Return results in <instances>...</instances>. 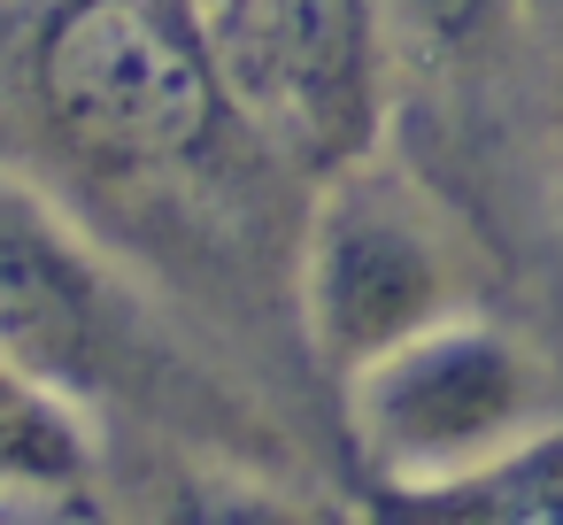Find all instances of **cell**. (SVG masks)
Returning <instances> with one entry per match:
<instances>
[{"label": "cell", "mask_w": 563, "mask_h": 525, "mask_svg": "<svg viewBox=\"0 0 563 525\" xmlns=\"http://www.w3.org/2000/svg\"><path fill=\"white\" fill-rule=\"evenodd\" d=\"M548 17H555V32H563V0H548Z\"/></svg>", "instance_id": "52a82bcc"}, {"label": "cell", "mask_w": 563, "mask_h": 525, "mask_svg": "<svg viewBox=\"0 0 563 525\" xmlns=\"http://www.w3.org/2000/svg\"><path fill=\"white\" fill-rule=\"evenodd\" d=\"M109 486V448L93 409L78 402L70 379L9 363L0 394V510L9 517H101Z\"/></svg>", "instance_id": "5b68a950"}, {"label": "cell", "mask_w": 563, "mask_h": 525, "mask_svg": "<svg viewBox=\"0 0 563 525\" xmlns=\"http://www.w3.org/2000/svg\"><path fill=\"white\" fill-rule=\"evenodd\" d=\"M401 510L440 517V525H563V417L540 425L532 440H517L509 456L478 463L471 479L432 486Z\"/></svg>", "instance_id": "8992f818"}, {"label": "cell", "mask_w": 563, "mask_h": 525, "mask_svg": "<svg viewBox=\"0 0 563 525\" xmlns=\"http://www.w3.org/2000/svg\"><path fill=\"white\" fill-rule=\"evenodd\" d=\"M16 109L101 186H178L247 124L209 0H16Z\"/></svg>", "instance_id": "6da1fadb"}, {"label": "cell", "mask_w": 563, "mask_h": 525, "mask_svg": "<svg viewBox=\"0 0 563 525\" xmlns=\"http://www.w3.org/2000/svg\"><path fill=\"white\" fill-rule=\"evenodd\" d=\"M309 186L317 194L301 225L294 302H301V340L332 379L471 309V278H478L471 240L417 171H401L394 155H363Z\"/></svg>", "instance_id": "3957f363"}, {"label": "cell", "mask_w": 563, "mask_h": 525, "mask_svg": "<svg viewBox=\"0 0 563 525\" xmlns=\"http://www.w3.org/2000/svg\"><path fill=\"white\" fill-rule=\"evenodd\" d=\"M386 9L394 0H209L247 132L301 178L386 140Z\"/></svg>", "instance_id": "277c9868"}, {"label": "cell", "mask_w": 563, "mask_h": 525, "mask_svg": "<svg viewBox=\"0 0 563 525\" xmlns=\"http://www.w3.org/2000/svg\"><path fill=\"white\" fill-rule=\"evenodd\" d=\"M340 417L363 479L401 510L471 479L563 417V379L532 332L494 309H455L340 379Z\"/></svg>", "instance_id": "7a4b0ae2"}]
</instances>
